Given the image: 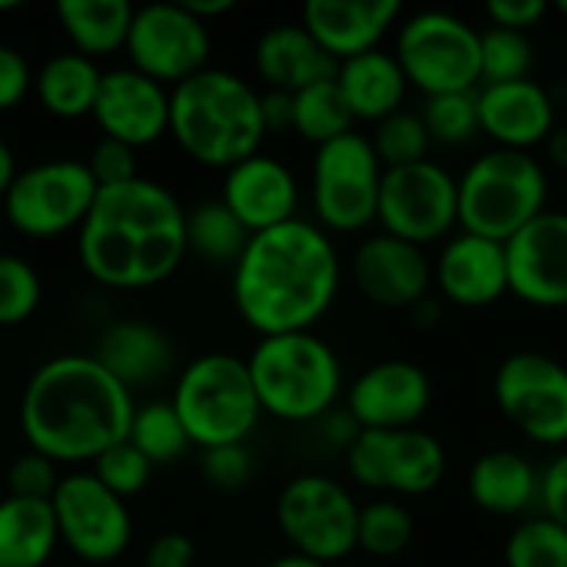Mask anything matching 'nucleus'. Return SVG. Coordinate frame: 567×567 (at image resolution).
I'll return each mask as SVG.
<instances>
[{
    "label": "nucleus",
    "instance_id": "f257e3e1",
    "mask_svg": "<svg viewBox=\"0 0 567 567\" xmlns=\"http://www.w3.org/2000/svg\"><path fill=\"white\" fill-rule=\"evenodd\" d=\"M339 286L342 259L332 236L302 216L256 233L233 266L236 312L259 339L312 332L332 309Z\"/></svg>",
    "mask_w": 567,
    "mask_h": 567
},
{
    "label": "nucleus",
    "instance_id": "f03ea898",
    "mask_svg": "<svg viewBox=\"0 0 567 567\" xmlns=\"http://www.w3.org/2000/svg\"><path fill=\"white\" fill-rule=\"evenodd\" d=\"M76 252L86 276L106 289L159 286L186 259V209L146 176L100 189L76 233Z\"/></svg>",
    "mask_w": 567,
    "mask_h": 567
},
{
    "label": "nucleus",
    "instance_id": "7ed1b4c3",
    "mask_svg": "<svg viewBox=\"0 0 567 567\" xmlns=\"http://www.w3.org/2000/svg\"><path fill=\"white\" fill-rule=\"evenodd\" d=\"M133 392L120 385L93 355L66 352L47 359L23 389L20 432L30 452L53 465L96 462L126 442L133 425Z\"/></svg>",
    "mask_w": 567,
    "mask_h": 567
},
{
    "label": "nucleus",
    "instance_id": "20e7f679",
    "mask_svg": "<svg viewBox=\"0 0 567 567\" xmlns=\"http://www.w3.org/2000/svg\"><path fill=\"white\" fill-rule=\"evenodd\" d=\"M169 136L193 163L226 173L262 153L259 90L233 70H199L169 90Z\"/></svg>",
    "mask_w": 567,
    "mask_h": 567
},
{
    "label": "nucleus",
    "instance_id": "39448f33",
    "mask_svg": "<svg viewBox=\"0 0 567 567\" xmlns=\"http://www.w3.org/2000/svg\"><path fill=\"white\" fill-rule=\"evenodd\" d=\"M262 415L279 422H319L342 395V362L316 332L266 336L246 359Z\"/></svg>",
    "mask_w": 567,
    "mask_h": 567
},
{
    "label": "nucleus",
    "instance_id": "423d86ee",
    "mask_svg": "<svg viewBox=\"0 0 567 567\" xmlns=\"http://www.w3.org/2000/svg\"><path fill=\"white\" fill-rule=\"evenodd\" d=\"M545 203L548 173L532 153L495 146L458 176V226L492 243H508L545 213Z\"/></svg>",
    "mask_w": 567,
    "mask_h": 567
},
{
    "label": "nucleus",
    "instance_id": "0eeeda50",
    "mask_svg": "<svg viewBox=\"0 0 567 567\" xmlns=\"http://www.w3.org/2000/svg\"><path fill=\"white\" fill-rule=\"evenodd\" d=\"M169 405L176 409L189 445L199 452L246 445L262 419L249 365L229 352H206L193 359L176 375Z\"/></svg>",
    "mask_w": 567,
    "mask_h": 567
},
{
    "label": "nucleus",
    "instance_id": "6e6552de",
    "mask_svg": "<svg viewBox=\"0 0 567 567\" xmlns=\"http://www.w3.org/2000/svg\"><path fill=\"white\" fill-rule=\"evenodd\" d=\"M395 60L425 100L475 93L482 83V30L449 10H419L399 27Z\"/></svg>",
    "mask_w": 567,
    "mask_h": 567
},
{
    "label": "nucleus",
    "instance_id": "1a4fd4ad",
    "mask_svg": "<svg viewBox=\"0 0 567 567\" xmlns=\"http://www.w3.org/2000/svg\"><path fill=\"white\" fill-rule=\"evenodd\" d=\"M276 525L292 555L326 567L359 548V505L342 482L326 475L292 478L279 492Z\"/></svg>",
    "mask_w": 567,
    "mask_h": 567
},
{
    "label": "nucleus",
    "instance_id": "9d476101",
    "mask_svg": "<svg viewBox=\"0 0 567 567\" xmlns=\"http://www.w3.org/2000/svg\"><path fill=\"white\" fill-rule=\"evenodd\" d=\"M96 193L83 159L56 156L17 173L3 196V216L27 239H56L80 233Z\"/></svg>",
    "mask_w": 567,
    "mask_h": 567
},
{
    "label": "nucleus",
    "instance_id": "9b49d317",
    "mask_svg": "<svg viewBox=\"0 0 567 567\" xmlns=\"http://www.w3.org/2000/svg\"><path fill=\"white\" fill-rule=\"evenodd\" d=\"M382 163L365 133H346L312 156V213L326 233H362L375 223Z\"/></svg>",
    "mask_w": 567,
    "mask_h": 567
},
{
    "label": "nucleus",
    "instance_id": "f8f14e48",
    "mask_svg": "<svg viewBox=\"0 0 567 567\" xmlns=\"http://www.w3.org/2000/svg\"><path fill=\"white\" fill-rule=\"evenodd\" d=\"M375 223L422 249L445 239L458 226V179L435 159L385 169Z\"/></svg>",
    "mask_w": 567,
    "mask_h": 567
},
{
    "label": "nucleus",
    "instance_id": "ddd939ff",
    "mask_svg": "<svg viewBox=\"0 0 567 567\" xmlns=\"http://www.w3.org/2000/svg\"><path fill=\"white\" fill-rule=\"evenodd\" d=\"M60 545L80 565H110L133 542V515L123 498L103 488L93 472H70L50 498Z\"/></svg>",
    "mask_w": 567,
    "mask_h": 567
},
{
    "label": "nucleus",
    "instance_id": "4468645a",
    "mask_svg": "<svg viewBox=\"0 0 567 567\" xmlns=\"http://www.w3.org/2000/svg\"><path fill=\"white\" fill-rule=\"evenodd\" d=\"M498 412L535 445H567V369L545 352H512L495 379Z\"/></svg>",
    "mask_w": 567,
    "mask_h": 567
},
{
    "label": "nucleus",
    "instance_id": "2eb2a0df",
    "mask_svg": "<svg viewBox=\"0 0 567 567\" xmlns=\"http://www.w3.org/2000/svg\"><path fill=\"white\" fill-rule=\"evenodd\" d=\"M346 465L362 488L419 498L442 485L449 455L425 429L359 432V439L346 449Z\"/></svg>",
    "mask_w": 567,
    "mask_h": 567
},
{
    "label": "nucleus",
    "instance_id": "dca6fc26",
    "mask_svg": "<svg viewBox=\"0 0 567 567\" xmlns=\"http://www.w3.org/2000/svg\"><path fill=\"white\" fill-rule=\"evenodd\" d=\"M209 53V27L196 20L183 3H150L133 13L126 37L130 66L163 83L166 90L206 70Z\"/></svg>",
    "mask_w": 567,
    "mask_h": 567
},
{
    "label": "nucleus",
    "instance_id": "f3484780",
    "mask_svg": "<svg viewBox=\"0 0 567 567\" xmlns=\"http://www.w3.org/2000/svg\"><path fill=\"white\" fill-rule=\"evenodd\" d=\"M432 405V379L409 359H385L369 365L346 392V412L362 432L419 429Z\"/></svg>",
    "mask_w": 567,
    "mask_h": 567
},
{
    "label": "nucleus",
    "instance_id": "a211bd4d",
    "mask_svg": "<svg viewBox=\"0 0 567 567\" xmlns=\"http://www.w3.org/2000/svg\"><path fill=\"white\" fill-rule=\"evenodd\" d=\"M508 292L535 309H567V213L545 209L505 243Z\"/></svg>",
    "mask_w": 567,
    "mask_h": 567
},
{
    "label": "nucleus",
    "instance_id": "6ab92c4d",
    "mask_svg": "<svg viewBox=\"0 0 567 567\" xmlns=\"http://www.w3.org/2000/svg\"><path fill=\"white\" fill-rule=\"evenodd\" d=\"M90 116L106 140L140 150L169 133V90L133 66H113L100 76Z\"/></svg>",
    "mask_w": 567,
    "mask_h": 567
},
{
    "label": "nucleus",
    "instance_id": "aec40b11",
    "mask_svg": "<svg viewBox=\"0 0 567 567\" xmlns=\"http://www.w3.org/2000/svg\"><path fill=\"white\" fill-rule=\"evenodd\" d=\"M355 289L382 309H415L432 296V262L422 246L375 233L362 239L349 262Z\"/></svg>",
    "mask_w": 567,
    "mask_h": 567
},
{
    "label": "nucleus",
    "instance_id": "412c9836",
    "mask_svg": "<svg viewBox=\"0 0 567 567\" xmlns=\"http://www.w3.org/2000/svg\"><path fill=\"white\" fill-rule=\"evenodd\" d=\"M475 103H478V130L492 136L498 150L532 153L535 146H545V140L558 126L555 93L532 76L515 83L478 86Z\"/></svg>",
    "mask_w": 567,
    "mask_h": 567
},
{
    "label": "nucleus",
    "instance_id": "4be33fe9",
    "mask_svg": "<svg viewBox=\"0 0 567 567\" xmlns=\"http://www.w3.org/2000/svg\"><path fill=\"white\" fill-rule=\"evenodd\" d=\"M219 199L249 229V236L299 219V179L269 153H256L229 166Z\"/></svg>",
    "mask_w": 567,
    "mask_h": 567
},
{
    "label": "nucleus",
    "instance_id": "5701e85b",
    "mask_svg": "<svg viewBox=\"0 0 567 567\" xmlns=\"http://www.w3.org/2000/svg\"><path fill=\"white\" fill-rule=\"evenodd\" d=\"M432 282L439 296L458 309H485L508 296V259L505 243H492L472 233H458L445 239Z\"/></svg>",
    "mask_w": 567,
    "mask_h": 567
},
{
    "label": "nucleus",
    "instance_id": "b1692460",
    "mask_svg": "<svg viewBox=\"0 0 567 567\" xmlns=\"http://www.w3.org/2000/svg\"><path fill=\"white\" fill-rule=\"evenodd\" d=\"M399 17V0H309L302 7V27L336 63L379 50Z\"/></svg>",
    "mask_w": 567,
    "mask_h": 567
},
{
    "label": "nucleus",
    "instance_id": "393cba45",
    "mask_svg": "<svg viewBox=\"0 0 567 567\" xmlns=\"http://www.w3.org/2000/svg\"><path fill=\"white\" fill-rule=\"evenodd\" d=\"M93 359L130 392L150 389L173 372L176 352L163 329L143 319H120L96 339Z\"/></svg>",
    "mask_w": 567,
    "mask_h": 567
},
{
    "label": "nucleus",
    "instance_id": "a878e982",
    "mask_svg": "<svg viewBox=\"0 0 567 567\" xmlns=\"http://www.w3.org/2000/svg\"><path fill=\"white\" fill-rule=\"evenodd\" d=\"M256 76L266 83V90L299 93L306 86H316L322 80H332L339 63L312 40V33L302 23H276L269 27L252 50Z\"/></svg>",
    "mask_w": 567,
    "mask_h": 567
},
{
    "label": "nucleus",
    "instance_id": "bb28decb",
    "mask_svg": "<svg viewBox=\"0 0 567 567\" xmlns=\"http://www.w3.org/2000/svg\"><path fill=\"white\" fill-rule=\"evenodd\" d=\"M336 83H339V93H342L352 120H365V123H382L392 113H399L405 106V93H409V80H405L395 53H389L382 47L339 63Z\"/></svg>",
    "mask_w": 567,
    "mask_h": 567
},
{
    "label": "nucleus",
    "instance_id": "cd10ccee",
    "mask_svg": "<svg viewBox=\"0 0 567 567\" xmlns=\"http://www.w3.org/2000/svg\"><path fill=\"white\" fill-rule=\"evenodd\" d=\"M468 495L485 515L518 518L538 505V468L512 449L485 452L468 472Z\"/></svg>",
    "mask_w": 567,
    "mask_h": 567
},
{
    "label": "nucleus",
    "instance_id": "c85d7f7f",
    "mask_svg": "<svg viewBox=\"0 0 567 567\" xmlns=\"http://www.w3.org/2000/svg\"><path fill=\"white\" fill-rule=\"evenodd\" d=\"M60 548L50 502L0 498V567H50Z\"/></svg>",
    "mask_w": 567,
    "mask_h": 567
},
{
    "label": "nucleus",
    "instance_id": "c756f323",
    "mask_svg": "<svg viewBox=\"0 0 567 567\" xmlns=\"http://www.w3.org/2000/svg\"><path fill=\"white\" fill-rule=\"evenodd\" d=\"M133 7L126 0H60L56 20L73 47V53L86 60L113 56L126 50Z\"/></svg>",
    "mask_w": 567,
    "mask_h": 567
},
{
    "label": "nucleus",
    "instance_id": "7c9ffc66",
    "mask_svg": "<svg viewBox=\"0 0 567 567\" xmlns=\"http://www.w3.org/2000/svg\"><path fill=\"white\" fill-rule=\"evenodd\" d=\"M100 76H103V70L93 60L66 50V53L43 60V66L33 73V96L50 116L80 120V116L93 113Z\"/></svg>",
    "mask_w": 567,
    "mask_h": 567
},
{
    "label": "nucleus",
    "instance_id": "2f4dec72",
    "mask_svg": "<svg viewBox=\"0 0 567 567\" xmlns=\"http://www.w3.org/2000/svg\"><path fill=\"white\" fill-rule=\"evenodd\" d=\"M249 239V229L223 206V199H203L186 209V252L209 266H236Z\"/></svg>",
    "mask_w": 567,
    "mask_h": 567
},
{
    "label": "nucleus",
    "instance_id": "473e14b6",
    "mask_svg": "<svg viewBox=\"0 0 567 567\" xmlns=\"http://www.w3.org/2000/svg\"><path fill=\"white\" fill-rule=\"evenodd\" d=\"M296 123H292V133H299L306 143L312 146H326L346 133L355 130V120L339 93V83L336 76L332 80H322L316 86H306L299 90L296 96Z\"/></svg>",
    "mask_w": 567,
    "mask_h": 567
},
{
    "label": "nucleus",
    "instance_id": "72a5a7b5",
    "mask_svg": "<svg viewBox=\"0 0 567 567\" xmlns=\"http://www.w3.org/2000/svg\"><path fill=\"white\" fill-rule=\"evenodd\" d=\"M126 442L156 468V465H169L176 458L186 455L189 439H186V429L176 415V409L166 402H146V405H136L133 412V425H130V435Z\"/></svg>",
    "mask_w": 567,
    "mask_h": 567
},
{
    "label": "nucleus",
    "instance_id": "f704fd0d",
    "mask_svg": "<svg viewBox=\"0 0 567 567\" xmlns=\"http://www.w3.org/2000/svg\"><path fill=\"white\" fill-rule=\"evenodd\" d=\"M415 538V518L395 498L359 508V548L372 558H399Z\"/></svg>",
    "mask_w": 567,
    "mask_h": 567
},
{
    "label": "nucleus",
    "instance_id": "c9c22d12",
    "mask_svg": "<svg viewBox=\"0 0 567 567\" xmlns=\"http://www.w3.org/2000/svg\"><path fill=\"white\" fill-rule=\"evenodd\" d=\"M369 143H372L382 169L422 163V159H429V150H432V136H429L422 116L409 113V110H399L389 120L375 123V133L369 136Z\"/></svg>",
    "mask_w": 567,
    "mask_h": 567
},
{
    "label": "nucleus",
    "instance_id": "e433bc0d",
    "mask_svg": "<svg viewBox=\"0 0 567 567\" xmlns=\"http://www.w3.org/2000/svg\"><path fill=\"white\" fill-rule=\"evenodd\" d=\"M505 567H567V532L545 515L522 522L505 542Z\"/></svg>",
    "mask_w": 567,
    "mask_h": 567
},
{
    "label": "nucleus",
    "instance_id": "4c0bfd02",
    "mask_svg": "<svg viewBox=\"0 0 567 567\" xmlns=\"http://www.w3.org/2000/svg\"><path fill=\"white\" fill-rule=\"evenodd\" d=\"M535 66V47L528 33L488 27L482 30V86L528 80Z\"/></svg>",
    "mask_w": 567,
    "mask_h": 567
},
{
    "label": "nucleus",
    "instance_id": "58836bf2",
    "mask_svg": "<svg viewBox=\"0 0 567 567\" xmlns=\"http://www.w3.org/2000/svg\"><path fill=\"white\" fill-rule=\"evenodd\" d=\"M432 143L442 146H462L472 136H478V103L475 93H445V96H429L425 110L419 113Z\"/></svg>",
    "mask_w": 567,
    "mask_h": 567
},
{
    "label": "nucleus",
    "instance_id": "ea45409f",
    "mask_svg": "<svg viewBox=\"0 0 567 567\" xmlns=\"http://www.w3.org/2000/svg\"><path fill=\"white\" fill-rule=\"evenodd\" d=\"M43 286L37 269L13 252H0V329L23 326L40 306Z\"/></svg>",
    "mask_w": 567,
    "mask_h": 567
},
{
    "label": "nucleus",
    "instance_id": "a19ab883",
    "mask_svg": "<svg viewBox=\"0 0 567 567\" xmlns=\"http://www.w3.org/2000/svg\"><path fill=\"white\" fill-rule=\"evenodd\" d=\"M150 475H153V465L130 445V442H120L113 449H106L96 462H93V478L110 488L116 498H133L140 495L146 485H150Z\"/></svg>",
    "mask_w": 567,
    "mask_h": 567
},
{
    "label": "nucleus",
    "instance_id": "79ce46f5",
    "mask_svg": "<svg viewBox=\"0 0 567 567\" xmlns=\"http://www.w3.org/2000/svg\"><path fill=\"white\" fill-rule=\"evenodd\" d=\"M60 465L37 452H23L13 458L7 472V495L13 498H30V502H50L56 485H60Z\"/></svg>",
    "mask_w": 567,
    "mask_h": 567
},
{
    "label": "nucleus",
    "instance_id": "37998d69",
    "mask_svg": "<svg viewBox=\"0 0 567 567\" xmlns=\"http://www.w3.org/2000/svg\"><path fill=\"white\" fill-rule=\"evenodd\" d=\"M199 472L203 478L219 492H236L252 478V455L246 445H219L199 452Z\"/></svg>",
    "mask_w": 567,
    "mask_h": 567
},
{
    "label": "nucleus",
    "instance_id": "c03bdc74",
    "mask_svg": "<svg viewBox=\"0 0 567 567\" xmlns=\"http://www.w3.org/2000/svg\"><path fill=\"white\" fill-rule=\"evenodd\" d=\"M83 163H86V169H90V176H93V183L100 189L123 186V183H130V179L140 176V169H136V150L126 146V143L106 140V136H100V143L90 150V159H83Z\"/></svg>",
    "mask_w": 567,
    "mask_h": 567
},
{
    "label": "nucleus",
    "instance_id": "a18cd8bd",
    "mask_svg": "<svg viewBox=\"0 0 567 567\" xmlns=\"http://www.w3.org/2000/svg\"><path fill=\"white\" fill-rule=\"evenodd\" d=\"M27 93H33V70L27 56L7 43H0V113L17 110Z\"/></svg>",
    "mask_w": 567,
    "mask_h": 567
},
{
    "label": "nucleus",
    "instance_id": "49530a36",
    "mask_svg": "<svg viewBox=\"0 0 567 567\" xmlns=\"http://www.w3.org/2000/svg\"><path fill=\"white\" fill-rule=\"evenodd\" d=\"M538 505L545 518L567 532V452L555 455L545 472H538Z\"/></svg>",
    "mask_w": 567,
    "mask_h": 567
},
{
    "label": "nucleus",
    "instance_id": "de8ad7c7",
    "mask_svg": "<svg viewBox=\"0 0 567 567\" xmlns=\"http://www.w3.org/2000/svg\"><path fill=\"white\" fill-rule=\"evenodd\" d=\"M485 13H488L492 27L528 33L532 27H538L548 17V3L545 0H488Z\"/></svg>",
    "mask_w": 567,
    "mask_h": 567
},
{
    "label": "nucleus",
    "instance_id": "09e8293b",
    "mask_svg": "<svg viewBox=\"0 0 567 567\" xmlns=\"http://www.w3.org/2000/svg\"><path fill=\"white\" fill-rule=\"evenodd\" d=\"M196 565V545L183 532L156 535L143 555V567H193Z\"/></svg>",
    "mask_w": 567,
    "mask_h": 567
},
{
    "label": "nucleus",
    "instance_id": "8fccbe9b",
    "mask_svg": "<svg viewBox=\"0 0 567 567\" xmlns=\"http://www.w3.org/2000/svg\"><path fill=\"white\" fill-rule=\"evenodd\" d=\"M259 110H262L266 136L269 133H292V123H296V100H292V93L262 90L259 93Z\"/></svg>",
    "mask_w": 567,
    "mask_h": 567
},
{
    "label": "nucleus",
    "instance_id": "3c124183",
    "mask_svg": "<svg viewBox=\"0 0 567 567\" xmlns=\"http://www.w3.org/2000/svg\"><path fill=\"white\" fill-rule=\"evenodd\" d=\"M319 429H322V435L332 442V445H342V449H349L355 439H359V425H355V419L346 412V409H332L326 419H319Z\"/></svg>",
    "mask_w": 567,
    "mask_h": 567
},
{
    "label": "nucleus",
    "instance_id": "603ef678",
    "mask_svg": "<svg viewBox=\"0 0 567 567\" xmlns=\"http://www.w3.org/2000/svg\"><path fill=\"white\" fill-rule=\"evenodd\" d=\"M196 20H203L206 27H209V20H216V17H223V13H229L236 3L233 0H179Z\"/></svg>",
    "mask_w": 567,
    "mask_h": 567
},
{
    "label": "nucleus",
    "instance_id": "864d4df0",
    "mask_svg": "<svg viewBox=\"0 0 567 567\" xmlns=\"http://www.w3.org/2000/svg\"><path fill=\"white\" fill-rule=\"evenodd\" d=\"M545 150H548V159H551L555 166L567 169V123H558V126L551 130V136L545 140Z\"/></svg>",
    "mask_w": 567,
    "mask_h": 567
},
{
    "label": "nucleus",
    "instance_id": "5fc2aeb1",
    "mask_svg": "<svg viewBox=\"0 0 567 567\" xmlns=\"http://www.w3.org/2000/svg\"><path fill=\"white\" fill-rule=\"evenodd\" d=\"M17 159H13V150L0 140V203H3V196H7V189H10V183L17 179Z\"/></svg>",
    "mask_w": 567,
    "mask_h": 567
},
{
    "label": "nucleus",
    "instance_id": "6e6d98bb",
    "mask_svg": "<svg viewBox=\"0 0 567 567\" xmlns=\"http://www.w3.org/2000/svg\"><path fill=\"white\" fill-rule=\"evenodd\" d=\"M409 312L415 316V322H419V326H435V322L442 319V306H439L432 296H425V299H422L415 309H409Z\"/></svg>",
    "mask_w": 567,
    "mask_h": 567
},
{
    "label": "nucleus",
    "instance_id": "4d7b16f0",
    "mask_svg": "<svg viewBox=\"0 0 567 567\" xmlns=\"http://www.w3.org/2000/svg\"><path fill=\"white\" fill-rule=\"evenodd\" d=\"M269 567H326V565H319V561H309V558H302V555H282V558H276L272 565Z\"/></svg>",
    "mask_w": 567,
    "mask_h": 567
},
{
    "label": "nucleus",
    "instance_id": "13d9d810",
    "mask_svg": "<svg viewBox=\"0 0 567 567\" xmlns=\"http://www.w3.org/2000/svg\"><path fill=\"white\" fill-rule=\"evenodd\" d=\"M558 100L567 106V73L561 76V83H558V96H555V103H558Z\"/></svg>",
    "mask_w": 567,
    "mask_h": 567
},
{
    "label": "nucleus",
    "instance_id": "bf43d9fd",
    "mask_svg": "<svg viewBox=\"0 0 567 567\" xmlns=\"http://www.w3.org/2000/svg\"><path fill=\"white\" fill-rule=\"evenodd\" d=\"M555 10H558L561 17H567V0H558V3H555Z\"/></svg>",
    "mask_w": 567,
    "mask_h": 567
},
{
    "label": "nucleus",
    "instance_id": "052dcab7",
    "mask_svg": "<svg viewBox=\"0 0 567 567\" xmlns=\"http://www.w3.org/2000/svg\"><path fill=\"white\" fill-rule=\"evenodd\" d=\"M17 7H20V3H13V0H10V3H0V13H7V10H17Z\"/></svg>",
    "mask_w": 567,
    "mask_h": 567
}]
</instances>
